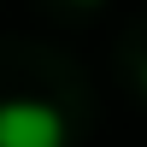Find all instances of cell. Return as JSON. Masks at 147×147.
Returning <instances> with one entry per match:
<instances>
[{"label": "cell", "mask_w": 147, "mask_h": 147, "mask_svg": "<svg viewBox=\"0 0 147 147\" xmlns=\"http://www.w3.org/2000/svg\"><path fill=\"white\" fill-rule=\"evenodd\" d=\"M141 82H147V71H141Z\"/></svg>", "instance_id": "cell-3"}, {"label": "cell", "mask_w": 147, "mask_h": 147, "mask_svg": "<svg viewBox=\"0 0 147 147\" xmlns=\"http://www.w3.org/2000/svg\"><path fill=\"white\" fill-rule=\"evenodd\" d=\"M71 129L47 100H0V147H65Z\"/></svg>", "instance_id": "cell-1"}, {"label": "cell", "mask_w": 147, "mask_h": 147, "mask_svg": "<svg viewBox=\"0 0 147 147\" xmlns=\"http://www.w3.org/2000/svg\"><path fill=\"white\" fill-rule=\"evenodd\" d=\"M77 6H100V0H77Z\"/></svg>", "instance_id": "cell-2"}]
</instances>
